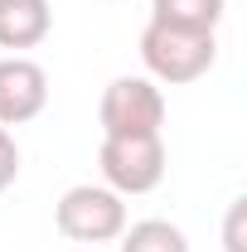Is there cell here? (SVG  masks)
<instances>
[{
  "label": "cell",
  "instance_id": "cell-1",
  "mask_svg": "<svg viewBox=\"0 0 247 252\" xmlns=\"http://www.w3.org/2000/svg\"><path fill=\"white\" fill-rule=\"evenodd\" d=\"M218 59V44L214 34H189V30H170V25H146L141 30V63L151 73V83H194L204 78Z\"/></svg>",
  "mask_w": 247,
  "mask_h": 252
},
{
  "label": "cell",
  "instance_id": "cell-2",
  "mask_svg": "<svg viewBox=\"0 0 247 252\" xmlns=\"http://www.w3.org/2000/svg\"><path fill=\"white\" fill-rule=\"evenodd\" d=\"M54 223H59L63 238H73V243H112V238H122L126 228V204L117 189L107 185H73L63 189L59 209H54Z\"/></svg>",
  "mask_w": 247,
  "mask_h": 252
},
{
  "label": "cell",
  "instance_id": "cell-3",
  "mask_svg": "<svg viewBox=\"0 0 247 252\" xmlns=\"http://www.w3.org/2000/svg\"><path fill=\"white\" fill-rule=\"evenodd\" d=\"M102 136H160L165 126V93L151 78H112L97 107Z\"/></svg>",
  "mask_w": 247,
  "mask_h": 252
},
{
  "label": "cell",
  "instance_id": "cell-4",
  "mask_svg": "<svg viewBox=\"0 0 247 252\" xmlns=\"http://www.w3.org/2000/svg\"><path fill=\"white\" fill-rule=\"evenodd\" d=\"M102 180L117 194H151L165 180V141L160 136H102Z\"/></svg>",
  "mask_w": 247,
  "mask_h": 252
},
{
  "label": "cell",
  "instance_id": "cell-5",
  "mask_svg": "<svg viewBox=\"0 0 247 252\" xmlns=\"http://www.w3.org/2000/svg\"><path fill=\"white\" fill-rule=\"evenodd\" d=\"M49 107V73L25 54L0 59V126H25Z\"/></svg>",
  "mask_w": 247,
  "mask_h": 252
},
{
  "label": "cell",
  "instance_id": "cell-6",
  "mask_svg": "<svg viewBox=\"0 0 247 252\" xmlns=\"http://www.w3.org/2000/svg\"><path fill=\"white\" fill-rule=\"evenodd\" d=\"M54 30V5L49 0H0V49L20 54L44 44Z\"/></svg>",
  "mask_w": 247,
  "mask_h": 252
},
{
  "label": "cell",
  "instance_id": "cell-7",
  "mask_svg": "<svg viewBox=\"0 0 247 252\" xmlns=\"http://www.w3.org/2000/svg\"><path fill=\"white\" fill-rule=\"evenodd\" d=\"M228 0H151V20L170 25V30H189V34H214L223 20Z\"/></svg>",
  "mask_w": 247,
  "mask_h": 252
},
{
  "label": "cell",
  "instance_id": "cell-8",
  "mask_svg": "<svg viewBox=\"0 0 247 252\" xmlns=\"http://www.w3.org/2000/svg\"><path fill=\"white\" fill-rule=\"evenodd\" d=\"M122 252H189V238L170 219H141L122 228Z\"/></svg>",
  "mask_w": 247,
  "mask_h": 252
},
{
  "label": "cell",
  "instance_id": "cell-9",
  "mask_svg": "<svg viewBox=\"0 0 247 252\" xmlns=\"http://www.w3.org/2000/svg\"><path fill=\"white\" fill-rule=\"evenodd\" d=\"M20 180V146L10 136V126H0V194Z\"/></svg>",
  "mask_w": 247,
  "mask_h": 252
},
{
  "label": "cell",
  "instance_id": "cell-10",
  "mask_svg": "<svg viewBox=\"0 0 247 252\" xmlns=\"http://www.w3.org/2000/svg\"><path fill=\"white\" fill-rule=\"evenodd\" d=\"M243 199H233V209H228V252H243Z\"/></svg>",
  "mask_w": 247,
  "mask_h": 252
},
{
  "label": "cell",
  "instance_id": "cell-11",
  "mask_svg": "<svg viewBox=\"0 0 247 252\" xmlns=\"http://www.w3.org/2000/svg\"><path fill=\"white\" fill-rule=\"evenodd\" d=\"M78 252H97V248H78Z\"/></svg>",
  "mask_w": 247,
  "mask_h": 252
}]
</instances>
